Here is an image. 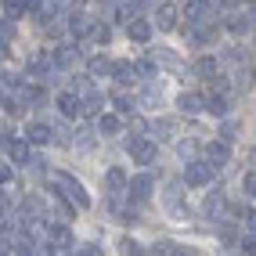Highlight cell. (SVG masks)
Masks as SVG:
<instances>
[{
  "label": "cell",
  "instance_id": "obj_1",
  "mask_svg": "<svg viewBox=\"0 0 256 256\" xmlns=\"http://www.w3.org/2000/svg\"><path fill=\"white\" fill-rule=\"evenodd\" d=\"M54 188H62L58 195H65L76 210H87V206H90V195L83 192V184H80L72 174H54Z\"/></svg>",
  "mask_w": 256,
  "mask_h": 256
},
{
  "label": "cell",
  "instance_id": "obj_2",
  "mask_svg": "<svg viewBox=\"0 0 256 256\" xmlns=\"http://www.w3.org/2000/svg\"><path fill=\"white\" fill-rule=\"evenodd\" d=\"M126 152H130V159H134V162H141V166L156 162V144H152V141H144V138H130Z\"/></svg>",
  "mask_w": 256,
  "mask_h": 256
},
{
  "label": "cell",
  "instance_id": "obj_3",
  "mask_svg": "<svg viewBox=\"0 0 256 256\" xmlns=\"http://www.w3.org/2000/svg\"><path fill=\"white\" fill-rule=\"evenodd\" d=\"M210 180H213V166H210V162H188V170H184V184L202 188V184H210Z\"/></svg>",
  "mask_w": 256,
  "mask_h": 256
},
{
  "label": "cell",
  "instance_id": "obj_4",
  "mask_svg": "<svg viewBox=\"0 0 256 256\" xmlns=\"http://www.w3.org/2000/svg\"><path fill=\"white\" fill-rule=\"evenodd\" d=\"M206 162H210L213 170L228 166V162H231V144H228V141H213V144H206Z\"/></svg>",
  "mask_w": 256,
  "mask_h": 256
},
{
  "label": "cell",
  "instance_id": "obj_5",
  "mask_svg": "<svg viewBox=\"0 0 256 256\" xmlns=\"http://www.w3.org/2000/svg\"><path fill=\"white\" fill-rule=\"evenodd\" d=\"M29 76L40 80V83H50V80H54V62H50V58H32L29 62Z\"/></svg>",
  "mask_w": 256,
  "mask_h": 256
},
{
  "label": "cell",
  "instance_id": "obj_6",
  "mask_svg": "<svg viewBox=\"0 0 256 256\" xmlns=\"http://www.w3.org/2000/svg\"><path fill=\"white\" fill-rule=\"evenodd\" d=\"M184 14H188V22H213L210 18V0H188L184 4Z\"/></svg>",
  "mask_w": 256,
  "mask_h": 256
},
{
  "label": "cell",
  "instance_id": "obj_7",
  "mask_svg": "<svg viewBox=\"0 0 256 256\" xmlns=\"http://www.w3.org/2000/svg\"><path fill=\"white\" fill-rule=\"evenodd\" d=\"M156 26H159L162 32H170V29L177 26V8H174V4H159V8H156Z\"/></svg>",
  "mask_w": 256,
  "mask_h": 256
},
{
  "label": "cell",
  "instance_id": "obj_8",
  "mask_svg": "<svg viewBox=\"0 0 256 256\" xmlns=\"http://www.w3.org/2000/svg\"><path fill=\"white\" fill-rule=\"evenodd\" d=\"M26 138H29L32 144H47V141H54V130H50L47 123H29V126H26Z\"/></svg>",
  "mask_w": 256,
  "mask_h": 256
},
{
  "label": "cell",
  "instance_id": "obj_9",
  "mask_svg": "<svg viewBox=\"0 0 256 256\" xmlns=\"http://www.w3.org/2000/svg\"><path fill=\"white\" fill-rule=\"evenodd\" d=\"M105 188H108V195H123L126 192V174L119 166H112L108 174H105Z\"/></svg>",
  "mask_w": 256,
  "mask_h": 256
},
{
  "label": "cell",
  "instance_id": "obj_10",
  "mask_svg": "<svg viewBox=\"0 0 256 256\" xmlns=\"http://www.w3.org/2000/svg\"><path fill=\"white\" fill-rule=\"evenodd\" d=\"M152 188H156V177L141 174V177H134V184H130V195L144 202V198H152Z\"/></svg>",
  "mask_w": 256,
  "mask_h": 256
},
{
  "label": "cell",
  "instance_id": "obj_11",
  "mask_svg": "<svg viewBox=\"0 0 256 256\" xmlns=\"http://www.w3.org/2000/svg\"><path fill=\"white\" fill-rule=\"evenodd\" d=\"M8 152H11V159L18 162V166H32V162H36V156L29 152V144H26V141H11V144H8Z\"/></svg>",
  "mask_w": 256,
  "mask_h": 256
},
{
  "label": "cell",
  "instance_id": "obj_12",
  "mask_svg": "<svg viewBox=\"0 0 256 256\" xmlns=\"http://www.w3.org/2000/svg\"><path fill=\"white\" fill-rule=\"evenodd\" d=\"M90 26H94V18H90V14H83V11H76L69 18V32H72V36H87Z\"/></svg>",
  "mask_w": 256,
  "mask_h": 256
},
{
  "label": "cell",
  "instance_id": "obj_13",
  "mask_svg": "<svg viewBox=\"0 0 256 256\" xmlns=\"http://www.w3.org/2000/svg\"><path fill=\"white\" fill-rule=\"evenodd\" d=\"M202 213H206L210 220H216L220 213H224V195H220V192H210L206 202H202Z\"/></svg>",
  "mask_w": 256,
  "mask_h": 256
},
{
  "label": "cell",
  "instance_id": "obj_14",
  "mask_svg": "<svg viewBox=\"0 0 256 256\" xmlns=\"http://www.w3.org/2000/svg\"><path fill=\"white\" fill-rule=\"evenodd\" d=\"M126 32H130V40H134V44H148V40H152V26H148L144 18H134Z\"/></svg>",
  "mask_w": 256,
  "mask_h": 256
},
{
  "label": "cell",
  "instance_id": "obj_15",
  "mask_svg": "<svg viewBox=\"0 0 256 256\" xmlns=\"http://www.w3.org/2000/svg\"><path fill=\"white\" fill-rule=\"evenodd\" d=\"M101 108H105V98H101V94H94V90H90V94H83V98H80V112L98 116Z\"/></svg>",
  "mask_w": 256,
  "mask_h": 256
},
{
  "label": "cell",
  "instance_id": "obj_16",
  "mask_svg": "<svg viewBox=\"0 0 256 256\" xmlns=\"http://www.w3.org/2000/svg\"><path fill=\"white\" fill-rule=\"evenodd\" d=\"M58 108H62V116H80V94H72V90H65L62 98H58Z\"/></svg>",
  "mask_w": 256,
  "mask_h": 256
},
{
  "label": "cell",
  "instance_id": "obj_17",
  "mask_svg": "<svg viewBox=\"0 0 256 256\" xmlns=\"http://www.w3.org/2000/svg\"><path fill=\"white\" fill-rule=\"evenodd\" d=\"M76 58H80V50H76V47H58L50 62H54V65H62V69H72V65H76Z\"/></svg>",
  "mask_w": 256,
  "mask_h": 256
},
{
  "label": "cell",
  "instance_id": "obj_18",
  "mask_svg": "<svg viewBox=\"0 0 256 256\" xmlns=\"http://www.w3.org/2000/svg\"><path fill=\"white\" fill-rule=\"evenodd\" d=\"M228 29H231V32H238V36L252 32V14H231V18H228Z\"/></svg>",
  "mask_w": 256,
  "mask_h": 256
},
{
  "label": "cell",
  "instance_id": "obj_19",
  "mask_svg": "<svg viewBox=\"0 0 256 256\" xmlns=\"http://www.w3.org/2000/svg\"><path fill=\"white\" fill-rule=\"evenodd\" d=\"M195 76L198 80H216V58H198L195 62Z\"/></svg>",
  "mask_w": 256,
  "mask_h": 256
},
{
  "label": "cell",
  "instance_id": "obj_20",
  "mask_svg": "<svg viewBox=\"0 0 256 256\" xmlns=\"http://www.w3.org/2000/svg\"><path fill=\"white\" fill-rule=\"evenodd\" d=\"M177 105H180V112L195 116V112H202V98H198V94H180V98H177Z\"/></svg>",
  "mask_w": 256,
  "mask_h": 256
},
{
  "label": "cell",
  "instance_id": "obj_21",
  "mask_svg": "<svg viewBox=\"0 0 256 256\" xmlns=\"http://www.w3.org/2000/svg\"><path fill=\"white\" fill-rule=\"evenodd\" d=\"M119 126H123V123H119V116H101V119H98V130L105 134V138H112V134H119Z\"/></svg>",
  "mask_w": 256,
  "mask_h": 256
},
{
  "label": "cell",
  "instance_id": "obj_22",
  "mask_svg": "<svg viewBox=\"0 0 256 256\" xmlns=\"http://www.w3.org/2000/svg\"><path fill=\"white\" fill-rule=\"evenodd\" d=\"M87 69H90V76H108V72H112V62L98 54V58H90V62H87Z\"/></svg>",
  "mask_w": 256,
  "mask_h": 256
},
{
  "label": "cell",
  "instance_id": "obj_23",
  "mask_svg": "<svg viewBox=\"0 0 256 256\" xmlns=\"http://www.w3.org/2000/svg\"><path fill=\"white\" fill-rule=\"evenodd\" d=\"M112 72H116L119 83H130V80H134V65H130V62H112Z\"/></svg>",
  "mask_w": 256,
  "mask_h": 256
},
{
  "label": "cell",
  "instance_id": "obj_24",
  "mask_svg": "<svg viewBox=\"0 0 256 256\" xmlns=\"http://www.w3.org/2000/svg\"><path fill=\"white\" fill-rule=\"evenodd\" d=\"M206 108H210L213 116H228L231 105H228V98H220V94H216V98H210V105H206Z\"/></svg>",
  "mask_w": 256,
  "mask_h": 256
},
{
  "label": "cell",
  "instance_id": "obj_25",
  "mask_svg": "<svg viewBox=\"0 0 256 256\" xmlns=\"http://www.w3.org/2000/svg\"><path fill=\"white\" fill-rule=\"evenodd\" d=\"M76 148H80V152H90V148H94V134H90V130H80Z\"/></svg>",
  "mask_w": 256,
  "mask_h": 256
},
{
  "label": "cell",
  "instance_id": "obj_26",
  "mask_svg": "<svg viewBox=\"0 0 256 256\" xmlns=\"http://www.w3.org/2000/svg\"><path fill=\"white\" fill-rule=\"evenodd\" d=\"M90 32H94L98 44H108V40H112V29H108V26H90Z\"/></svg>",
  "mask_w": 256,
  "mask_h": 256
},
{
  "label": "cell",
  "instance_id": "obj_27",
  "mask_svg": "<svg viewBox=\"0 0 256 256\" xmlns=\"http://www.w3.org/2000/svg\"><path fill=\"white\" fill-rule=\"evenodd\" d=\"M177 152H180V159H195L198 144H195V141H180V144H177Z\"/></svg>",
  "mask_w": 256,
  "mask_h": 256
},
{
  "label": "cell",
  "instance_id": "obj_28",
  "mask_svg": "<svg viewBox=\"0 0 256 256\" xmlns=\"http://www.w3.org/2000/svg\"><path fill=\"white\" fill-rule=\"evenodd\" d=\"M141 101H144V105H148V108H159V87H148Z\"/></svg>",
  "mask_w": 256,
  "mask_h": 256
},
{
  "label": "cell",
  "instance_id": "obj_29",
  "mask_svg": "<svg viewBox=\"0 0 256 256\" xmlns=\"http://www.w3.org/2000/svg\"><path fill=\"white\" fill-rule=\"evenodd\" d=\"M116 108H119V112H130V108H134L130 94H123V90H119V94H116Z\"/></svg>",
  "mask_w": 256,
  "mask_h": 256
},
{
  "label": "cell",
  "instance_id": "obj_30",
  "mask_svg": "<svg viewBox=\"0 0 256 256\" xmlns=\"http://www.w3.org/2000/svg\"><path fill=\"white\" fill-rule=\"evenodd\" d=\"M119 252H144V249L134 242V238H119Z\"/></svg>",
  "mask_w": 256,
  "mask_h": 256
},
{
  "label": "cell",
  "instance_id": "obj_31",
  "mask_svg": "<svg viewBox=\"0 0 256 256\" xmlns=\"http://www.w3.org/2000/svg\"><path fill=\"white\" fill-rule=\"evenodd\" d=\"M170 130H174V123H170V119H162V123L152 126V134H156V138H170Z\"/></svg>",
  "mask_w": 256,
  "mask_h": 256
},
{
  "label": "cell",
  "instance_id": "obj_32",
  "mask_svg": "<svg viewBox=\"0 0 256 256\" xmlns=\"http://www.w3.org/2000/svg\"><path fill=\"white\" fill-rule=\"evenodd\" d=\"M8 4V11H11V18H18V14L26 11V0H4Z\"/></svg>",
  "mask_w": 256,
  "mask_h": 256
},
{
  "label": "cell",
  "instance_id": "obj_33",
  "mask_svg": "<svg viewBox=\"0 0 256 256\" xmlns=\"http://www.w3.org/2000/svg\"><path fill=\"white\" fill-rule=\"evenodd\" d=\"M134 72H141V76H156V62H138V65H134Z\"/></svg>",
  "mask_w": 256,
  "mask_h": 256
},
{
  "label": "cell",
  "instance_id": "obj_34",
  "mask_svg": "<svg viewBox=\"0 0 256 256\" xmlns=\"http://www.w3.org/2000/svg\"><path fill=\"white\" fill-rule=\"evenodd\" d=\"M238 138V123H224V141H234Z\"/></svg>",
  "mask_w": 256,
  "mask_h": 256
},
{
  "label": "cell",
  "instance_id": "obj_35",
  "mask_svg": "<svg viewBox=\"0 0 256 256\" xmlns=\"http://www.w3.org/2000/svg\"><path fill=\"white\" fill-rule=\"evenodd\" d=\"M76 252H83V256H94V252H101L94 242H83V246H76Z\"/></svg>",
  "mask_w": 256,
  "mask_h": 256
},
{
  "label": "cell",
  "instance_id": "obj_36",
  "mask_svg": "<svg viewBox=\"0 0 256 256\" xmlns=\"http://www.w3.org/2000/svg\"><path fill=\"white\" fill-rule=\"evenodd\" d=\"M159 62L166 65V69H180V62H177L174 54H159Z\"/></svg>",
  "mask_w": 256,
  "mask_h": 256
},
{
  "label": "cell",
  "instance_id": "obj_37",
  "mask_svg": "<svg viewBox=\"0 0 256 256\" xmlns=\"http://www.w3.org/2000/svg\"><path fill=\"white\" fill-rule=\"evenodd\" d=\"M252 249H256V238H252V231H249V234L242 238V252H252Z\"/></svg>",
  "mask_w": 256,
  "mask_h": 256
},
{
  "label": "cell",
  "instance_id": "obj_38",
  "mask_svg": "<svg viewBox=\"0 0 256 256\" xmlns=\"http://www.w3.org/2000/svg\"><path fill=\"white\" fill-rule=\"evenodd\" d=\"M242 184H246V195L252 198V188H256V177H252V170H249V174H246V180H242Z\"/></svg>",
  "mask_w": 256,
  "mask_h": 256
},
{
  "label": "cell",
  "instance_id": "obj_39",
  "mask_svg": "<svg viewBox=\"0 0 256 256\" xmlns=\"http://www.w3.org/2000/svg\"><path fill=\"white\" fill-rule=\"evenodd\" d=\"M8 180H11V166L0 162V184H8Z\"/></svg>",
  "mask_w": 256,
  "mask_h": 256
},
{
  "label": "cell",
  "instance_id": "obj_40",
  "mask_svg": "<svg viewBox=\"0 0 256 256\" xmlns=\"http://www.w3.org/2000/svg\"><path fill=\"white\" fill-rule=\"evenodd\" d=\"M8 144H11V138H8L4 130H0V152H8Z\"/></svg>",
  "mask_w": 256,
  "mask_h": 256
},
{
  "label": "cell",
  "instance_id": "obj_41",
  "mask_svg": "<svg viewBox=\"0 0 256 256\" xmlns=\"http://www.w3.org/2000/svg\"><path fill=\"white\" fill-rule=\"evenodd\" d=\"M0 58H8V40L0 36Z\"/></svg>",
  "mask_w": 256,
  "mask_h": 256
},
{
  "label": "cell",
  "instance_id": "obj_42",
  "mask_svg": "<svg viewBox=\"0 0 256 256\" xmlns=\"http://www.w3.org/2000/svg\"><path fill=\"white\" fill-rule=\"evenodd\" d=\"M0 210H8V195L4 192H0Z\"/></svg>",
  "mask_w": 256,
  "mask_h": 256
},
{
  "label": "cell",
  "instance_id": "obj_43",
  "mask_svg": "<svg viewBox=\"0 0 256 256\" xmlns=\"http://www.w3.org/2000/svg\"><path fill=\"white\" fill-rule=\"evenodd\" d=\"M0 252H8V242H0Z\"/></svg>",
  "mask_w": 256,
  "mask_h": 256
}]
</instances>
